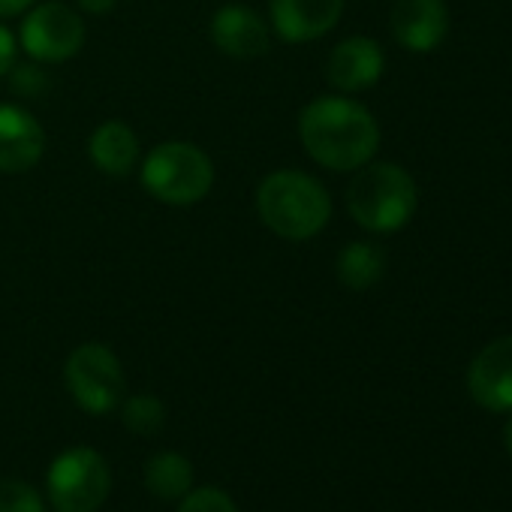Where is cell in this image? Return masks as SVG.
<instances>
[{
    "instance_id": "cell-16",
    "label": "cell",
    "mask_w": 512,
    "mask_h": 512,
    "mask_svg": "<svg viewBox=\"0 0 512 512\" xmlns=\"http://www.w3.org/2000/svg\"><path fill=\"white\" fill-rule=\"evenodd\" d=\"M145 488L163 500H181L193 488V464L181 452H157L145 461Z\"/></svg>"
},
{
    "instance_id": "cell-3",
    "label": "cell",
    "mask_w": 512,
    "mask_h": 512,
    "mask_svg": "<svg viewBox=\"0 0 512 512\" xmlns=\"http://www.w3.org/2000/svg\"><path fill=\"white\" fill-rule=\"evenodd\" d=\"M419 205L413 175L398 163H365L347 187V208L353 220L377 235L404 229Z\"/></svg>"
},
{
    "instance_id": "cell-14",
    "label": "cell",
    "mask_w": 512,
    "mask_h": 512,
    "mask_svg": "<svg viewBox=\"0 0 512 512\" xmlns=\"http://www.w3.org/2000/svg\"><path fill=\"white\" fill-rule=\"evenodd\" d=\"M88 157L94 163L97 172L109 175V178H127L139 169L142 160V142L136 136V130L121 121V118H109L103 121L91 139H88Z\"/></svg>"
},
{
    "instance_id": "cell-9",
    "label": "cell",
    "mask_w": 512,
    "mask_h": 512,
    "mask_svg": "<svg viewBox=\"0 0 512 512\" xmlns=\"http://www.w3.org/2000/svg\"><path fill=\"white\" fill-rule=\"evenodd\" d=\"M46 130L34 112L19 103H0V172L22 175L46 157Z\"/></svg>"
},
{
    "instance_id": "cell-13",
    "label": "cell",
    "mask_w": 512,
    "mask_h": 512,
    "mask_svg": "<svg viewBox=\"0 0 512 512\" xmlns=\"http://www.w3.org/2000/svg\"><path fill=\"white\" fill-rule=\"evenodd\" d=\"M392 37L407 52H434L449 34V13L443 0H395L392 7Z\"/></svg>"
},
{
    "instance_id": "cell-7",
    "label": "cell",
    "mask_w": 512,
    "mask_h": 512,
    "mask_svg": "<svg viewBox=\"0 0 512 512\" xmlns=\"http://www.w3.org/2000/svg\"><path fill=\"white\" fill-rule=\"evenodd\" d=\"M82 13L64 0L34 4L19 25V49L37 64H67L85 49Z\"/></svg>"
},
{
    "instance_id": "cell-6",
    "label": "cell",
    "mask_w": 512,
    "mask_h": 512,
    "mask_svg": "<svg viewBox=\"0 0 512 512\" xmlns=\"http://www.w3.org/2000/svg\"><path fill=\"white\" fill-rule=\"evenodd\" d=\"M109 488V464L91 446H70L49 464L46 491L55 512H100Z\"/></svg>"
},
{
    "instance_id": "cell-12",
    "label": "cell",
    "mask_w": 512,
    "mask_h": 512,
    "mask_svg": "<svg viewBox=\"0 0 512 512\" xmlns=\"http://www.w3.org/2000/svg\"><path fill=\"white\" fill-rule=\"evenodd\" d=\"M386 70V55L371 37H347L338 43L326 61V79L338 94H359L380 82Z\"/></svg>"
},
{
    "instance_id": "cell-15",
    "label": "cell",
    "mask_w": 512,
    "mask_h": 512,
    "mask_svg": "<svg viewBox=\"0 0 512 512\" xmlns=\"http://www.w3.org/2000/svg\"><path fill=\"white\" fill-rule=\"evenodd\" d=\"M383 272H386V253L374 241H350L338 253V281L353 293L371 290L383 278Z\"/></svg>"
},
{
    "instance_id": "cell-5",
    "label": "cell",
    "mask_w": 512,
    "mask_h": 512,
    "mask_svg": "<svg viewBox=\"0 0 512 512\" xmlns=\"http://www.w3.org/2000/svg\"><path fill=\"white\" fill-rule=\"evenodd\" d=\"M64 383L70 398L91 416H106L121 407L127 392L124 365L112 347L88 341L76 347L64 365Z\"/></svg>"
},
{
    "instance_id": "cell-19",
    "label": "cell",
    "mask_w": 512,
    "mask_h": 512,
    "mask_svg": "<svg viewBox=\"0 0 512 512\" xmlns=\"http://www.w3.org/2000/svg\"><path fill=\"white\" fill-rule=\"evenodd\" d=\"M178 512H238V506L226 491L205 485V488H190L178 500Z\"/></svg>"
},
{
    "instance_id": "cell-8",
    "label": "cell",
    "mask_w": 512,
    "mask_h": 512,
    "mask_svg": "<svg viewBox=\"0 0 512 512\" xmlns=\"http://www.w3.org/2000/svg\"><path fill=\"white\" fill-rule=\"evenodd\" d=\"M208 37L232 61H253L272 52V25L244 4H226L211 16Z\"/></svg>"
},
{
    "instance_id": "cell-20",
    "label": "cell",
    "mask_w": 512,
    "mask_h": 512,
    "mask_svg": "<svg viewBox=\"0 0 512 512\" xmlns=\"http://www.w3.org/2000/svg\"><path fill=\"white\" fill-rule=\"evenodd\" d=\"M43 64L31 61V64H16L7 76H10V85L19 97H37L49 88V79L46 73L40 70Z\"/></svg>"
},
{
    "instance_id": "cell-4",
    "label": "cell",
    "mask_w": 512,
    "mask_h": 512,
    "mask_svg": "<svg viewBox=\"0 0 512 512\" xmlns=\"http://www.w3.org/2000/svg\"><path fill=\"white\" fill-rule=\"evenodd\" d=\"M136 172L145 193L172 208L196 205L214 187V160L205 148L184 139L154 145L139 160Z\"/></svg>"
},
{
    "instance_id": "cell-11",
    "label": "cell",
    "mask_w": 512,
    "mask_h": 512,
    "mask_svg": "<svg viewBox=\"0 0 512 512\" xmlns=\"http://www.w3.org/2000/svg\"><path fill=\"white\" fill-rule=\"evenodd\" d=\"M467 392L491 413H512V335L491 341L470 362Z\"/></svg>"
},
{
    "instance_id": "cell-2",
    "label": "cell",
    "mask_w": 512,
    "mask_h": 512,
    "mask_svg": "<svg viewBox=\"0 0 512 512\" xmlns=\"http://www.w3.org/2000/svg\"><path fill=\"white\" fill-rule=\"evenodd\" d=\"M256 214L284 241L317 238L332 220V196L302 169H275L256 187Z\"/></svg>"
},
{
    "instance_id": "cell-10",
    "label": "cell",
    "mask_w": 512,
    "mask_h": 512,
    "mask_svg": "<svg viewBox=\"0 0 512 512\" xmlns=\"http://www.w3.org/2000/svg\"><path fill=\"white\" fill-rule=\"evenodd\" d=\"M344 16V0H272L269 25L272 31L293 46L323 40L338 28Z\"/></svg>"
},
{
    "instance_id": "cell-17",
    "label": "cell",
    "mask_w": 512,
    "mask_h": 512,
    "mask_svg": "<svg viewBox=\"0 0 512 512\" xmlns=\"http://www.w3.org/2000/svg\"><path fill=\"white\" fill-rule=\"evenodd\" d=\"M121 422L139 437H151L166 422V407L157 395H130L121 401Z\"/></svg>"
},
{
    "instance_id": "cell-23",
    "label": "cell",
    "mask_w": 512,
    "mask_h": 512,
    "mask_svg": "<svg viewBox=\"0 0 512 512\" xmlns=\"http://www.w3.org/2000/svg\"><path fill=\"white\" fill-rule=\"evenodd\" d=\"M76 7L91 16H106L118 7V0H76Z\"/></svg>"
},
{
    "instance_id": "cell-18",
    "label": "cell",
    "mask_w": 512,
    "mask_h": 512,
    "mask_svg": "<svg viewBox=\"0 0 512 512\" xmlns=\"http://www.w3.org/2000/svg\"><path fill=\"white\" fill-rule=\"evenodd\" d=\"M0 512H46V500L22 479H0Z\"/></svg>"
},
{
    "instance_id": "cell-22",
    "label": "cell",
    "mask_w": 512,
    "mask_h": 512,
    "mask_svg": "<svg viewBox=\"0 0 512 512\" xmlns=\"http://www.w3.org/2000/svg\"><path fill=\"white\" fill-rule=\"evenodd\" d=\"M37 0H0V19H16L25 16Z\"/></svg>"
},
{
    "instance_id": "cell-21",
    "label": "cell",
    "mask_w": 512,
    "mask_h": 512,
    "mask_svg": "<svg viewBox=\"0 0 512 512\" xmlns=\"http://www.w3.org/2000/svg\"><path fill=\"white\" fill-rule=\"evenodd\" d=\"M16 58H19V40L10 28H4V22H0V79L16 67Z\"/></svg>"
},
{
    "instance_id": "cell-1",
    "label": "cell",
    "mask_w": 512,
    "mask_h": 512,
    "mask_svg": "<svg viewBox=\"0 0 512 512\" xmlns=\"http://www.w3.org/2000/svg\"><path fill=\"white\" fill-rule=\"evenodd\" d=\"M299 139L308 157L332 172H356L380 148L377 118L350 94H323L299 115Z\"/></svg>"
},
{
    "instance_id": "cell-24",
    "label": "cell",
    "mask_w": 512,
    "mask_h": 512,
    "mask_svg": "<svg viewBox=\"0 0 512 512\" xmlns=\"http://www.w3.org/2000/svg\"><path fill=\"white\" fill-rule=\"evenodd\" d=\"M503 440H506V449H509V455H512V419L506 422V431H503Z\"/></svg>"
}]
</instances>
